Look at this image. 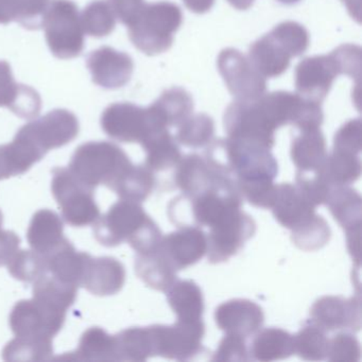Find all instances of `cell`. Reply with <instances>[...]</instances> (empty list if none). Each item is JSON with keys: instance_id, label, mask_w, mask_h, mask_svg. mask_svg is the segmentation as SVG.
Wrapping results in <instances>:
<instances>
[{"instance_id": "1", "label": "cell", "mask_w": 362, "mask_h": 362, "mask_svg": "<svg viewBox=\"0 0 362 362\" xmlns=\"http://www.w3.org/2000/svg\"><path fill=\"white\" fill-rule=\"evenodd\" d=\"M97 241L105 247L128 243L137 254L158 249L163 234L139 203L122 200L110 207L94 223Z\"/></svg>"}, {"instance_id": "2", "label": "cell", "mask_w": 362, "mask_h": 362, "mask_svg": "<svg viewBox=\"0 0 362 362\" xmlns=\"http://www.w3.org/2000/svg\"><path fill=\"white\" fill-rule=\"evenodd\" d=\"M207 164L219 175L236 182L251 177L275 179L279 165L270 150L237 139H213L204 152Z\"/></svg>"}, {"instance_id": "3", "label": "cell", "mask_w": 362, "mask_h": 362, "mask_svg": "<svg viewBox=\"0 0 362 362\" xmlns=\"http://www.w3.org/2000/svg\"><path fill=\"white\" fill-rule=\"evenodd\" d=\"M243 198L233 180L196 196L182 194L168 205V217L177 228H206L243 206Z\"/></svg>"}, {"instance_id": "4", "label": "cell", "mask_w": 362, "mask_h": 362, "mask_svg": "<svg viewBox=\"0 0 362 362\" xmlns=\"http://www.w3.org/2000/svg\"><path fill=\"white\" fill-rule=\"evenodd\" d=\"M132 166L126 152L109 141H88L76 149L69 169L90 189L105 185L113 189Z\"/></svg>"}, {"instance_id": "5", "label": "cell", "mask_w": 362, "mask_h": 362, "mask_svg": "<svg viewBox=\"0 0 362 362\" xmlns=\"http://www.w3.org/2000/svg\"><path fill=\"white\" fill-rule=\"evenodd\" d=\"M183 23L179 6L170 1L146 4L136 20L128 26L133 45L147 56L166 52L173 44V35Z\"/></svg>"}, {"instance_id": "6", "label": "cell", "mask_w": 362, "mask_h": 362, "mask_svg": "<svg viewBox=\"0 0 362 362\" xmlns=\"http://www.w3.org/2000/svg\"><path fill=\"white\" fill-rule=\"evenodd\" d=\"M79 131V120L75 114L57 109L22 127L13 141L33 162L37 163L50 150L71 143Z\"/></svg>"}, {"instance_id": "7", "label": "cell", "mask_w": 362, "mask_h": 362, "mask_svg": "<svg viewBox=\"0 0 362 362\" xmlns=\"http://www.w3.org/2000/svg\"><path fill=\"white\" fill-rule=\"evenodd\" d=\"M50 52L60 60L81 56L84 30L79 8L71 0H52L42 20Z\"/></svg>"}, {"instance_id": "8", "label": "cell", "mask_w": 362, "mask_h": 362, "mask_svg": "<svg viewBox=\"0 0 362 362\" xmlns=\"http://www.w3.org/2000/svg\"><path fill=\"white\" fill-rule=\"evenodd\" d=\"M223 124L230 139L255 144L269 150L274 147L277 128L259 98L230 103L224 114Z\"/></svg>"}, {"instance_id": "9", "label": "cell", "mask_w": 362, "mask_h": 362, "mask_svg": "<svg viewBox=\"0 0 362 362\" xmlns=\"http://www.w3.org/2000/svg\"><path fill=\"white\" fill-rule=\"evenodd\" d=\"M52 190L69 226L82 228L94 224L100 217L94 190L80 182L69 168L54 169Z\"/></svg>"}, {"instance_id": "10", "label": "cell", "mask_w": 362, "mask_h": 362, "mask_svg": "<svg viewBox=\"0 0 362 362\" xmlns=\"http://www.w3.org/2000/svg\"><path fill=\"white\" fill-rule=\"evenodd\" d=\"M101 127L114 141L128 144H141L153 133L168 130L158 124L149 107L130 103L109 105L101 116Z\"/></svg>"}, {"instance_id": "11", "label": "cell", "mask_w": 362, "mask_h": 362, "mask_svg": "<svg viewBox=\"0 0 362 362\" xmlns=\"http://www.w3.org/2000/svg\"><path fill=\"white\" fill-rule=\"evenodd\" d=\"M149 328L153 340L154 356L184 361L194 359L202 353V340L205 334L202 320H177L173 325L156 324Z\"/></svg>"}, {"instance_id": "12", "label": "cell", "mask_w": 362, "mask_h": 362, "mask_svg": "<svg viewBox=\"0 0 362 362\" xmlns=\"http://www.w3.org/2000/svg\"><path fill=\"white\" fill-rule=\"evenodd\" d=\"M67 311L33 298L16 303L10 315L16 337L52 340L62 329Z\"/></svg>"}, {"instance_id": "13", "label": "cell", "mask_w": 362, "mask_h": 362, "mask_svg": "<svg viewBox=\"0 0 362 362\" xmlns=\"http://www.w3.org/2000/svg\"><path fill=\"white\" fill-rule=\"evenodd\" d=\"M256 232V223L249 214L236 209L209 228L207 258L211 264L228 262L236 255Z\"/></svg>"}, {"instance_id": "14", "label": "cell", "mask_w": 362, "mask_h": 362, "mask_svg": "<svg viewBox=\"0 0 362 362\" xmlns=\"http://www.w3.org/2000/svg\"><path fill=\"white\" fill-rule=\"evenodd\" d=\"M218 69L228 92L236 100H255L266 94L267 80L258 73L247 56L226 48L218 57Z\"/></svg>"}, {"instance_id": "15", "label": "cell", "mask_w": 362, "mask_h": 362, "mask_svg": "<svg viewBox=\"0 0 362 362\" xmlns=\"http://www.w3.org/2000/svg\"><path fill=\"white\" fill-rule=\"evenodd\" d=\"M309 321L327 332L361 328V298L360 294L351 298L325 296L317 298L310 309Z\"/></svg>"}, {"instance_id": "16", "label": "cell", "mask_w": 362, "mask_h": 362, "mask_svg": "<svg viewBox=\"0 0 362 362\" xmlns=\"http://www.w3.org/2000/svg\"><path fill=\"white\" fill-rule=\"evenodd\" d=\"M339 75L340 69L332 54L304 59L296 65V94L321 105Z\"/></svg>"}, {"instance_id": "17", "label": "cell", "mask_w": 362, "mask_h": 362, "mask_svg": "<svg viewBox=\"0 0 362 362\" xmlns=\"http://www.w3.org/2000/svg\"><path fill=\"white\" fill-rule=\"evenodd\" d=\"M158 251L173 270H184L197 264L206 254V234L199 228H179L175 232L163 236Z\"/></svg>"}, {"instance_id": "18", "label": "cell", "mask_w": 362, "mask_h": 362, "mask_svg": "<svg viewBox=\"0 0 362 362\" xmlns=\"http://www.w3.org/2000/svg\"><path fill=\"white\" fill-rule=\"evenodd\" d=\"M86 66L95 84L105 90L124 88L132 77L134 62L126 52L103 46L88 54Z\"/></svg>"}, {"instance_id": "19", "label": "cell", "mask_w": 362, "mask_h": 362, "mask_svg": "<svg viewBox=\"0 0 362 362\" xmlns=\"http://www.w3.org/2000/svg\"><path fill=\"white\" fill-rule=\"evenodd\" d=\"M215 321L226 334L249 338L262 328L264 310L259 305L247 298L226 300L216 308Z\"/></svg>"}, {"instance_id": "20", "label": "cell", "mask_w": 362, "mask_h": 362, "mask_svg": "<svg viewBox=\"0 0 362 362\" xmlns=\"http://www.w3.org/2000/svg\"><path fill=\"white\" fill-rule=\"evenodd\" d=\"M228 177L216 173L204 156L190 153L183 156L173 171V181L175 187L184 194L196 196L228 181Z\"/></svg>"}, {"instance_id": "21", "label": "cell", "mask_w": 362, "mask_h": 362, "mask_svg": "<svg viewBox=\"0 0 362 362\" xmlns=\"http://www.w3.org/2000/svg\"><path fill=\"white\" fill-rule=\"evenodd\" d=\"M0 107H7L24 119L37 117L42 109L39 93L16 81L7 61H0Z\"/></svg>"}, {"instance_id": "22", "label": "cell", "mask_w": 362, "mask_h": 362, "mask_svg": "<svg viewBox=\"0 0 362 362\" xmlns=\"http://www.w3.org/2000/svg\"><path fill=\"white\" fill-rule=\"evenodd\" d=\"M126 269L114 257H92L88 255L84 266L81 286L98 296H114L124 287Z\"/></svg>"}, {"instance_id": "23", "label": "cell", "mask_w": 362, "mask_h": 362, "mask_svg": "<svg viewBox=\"0 0 362 362\" xmlns=\"http://www.w3.org/2000/svg\"><path fill=\"white\" fill-rule=\"evenodd\" d=\"M315 209L293 184L276 185V196L271 209L275 220L284 228L291 230L302 226L315 215Z\"/></svg>"}, {"instance_id": "24", "label": "cell", "mask_w": 362, "mask_h": 362, "mask_svg": "<svg viewBox=\"0 0 362 362\" xmlns=\"http://www.w3.org/2000/svg\"><path fill=\"white\" fill-rule=\"evenodd\" d=\"M247 58L267 79L283 75L289 67L292 56L281 42L268 33L252 44Z\"/></svg>"}, {"instance_id": "25", "label": "cell", "mask_w": 362, "mask_h": 362, "mask_svg": "<svg viewBox=\"0 0 362 362\" xmlns=\"http://www.w3.org/2000/svg\"><path fill=\"white\" fill-rule=\"evenodd\" d=\"M27 239L33 251L42 255L52 253L66 239L60 216L50 209L35 213L29 224Z\"/></svg>"}, {"instance_id": "26", "label": "cell", "mask_w": 362, "mask_h": 362, "mask_svg": "<svg viewBox=\"0 0 362 362\" xmlns=\"http://www.w3.org/2000/svg\"><path fill=\"white\" fill-rule=\"evenodd\" d=\"M141 145L146 151L145 166L154 175L175 170L183 158L177 139L168 130L153 133Z\"/></svg>"}, {"instance_id": "27", "label": "cell", "mask_w": 362, "mask_h": 362, "mask_svg": "<svg viewBox=\"0 0 362 362\" xmlns=\"http://www.w3.org/2000/svg\"><path fill=\"white\" fill-rule=\"evenodd\" d=\"M250 358L260 362L289 358L294 354L293 336L277 327L258 330L249 349Z\"/></svg>"}, {"instance_id": "28", "label": "cell", "mask_w": 362, "mask_h": 362, "mask_svg": "<svg viewBox=\"0 0 362 362\" xmlns=\"http://www.w3.org/2000/svg\"><path fill=\"white\" fill-rule=\"evenodd\" d=\"M291 160L298 171H317L327 156L326 139L320 129L300 131L292 141Z\"/></svg>"}, {"instance_id": "29", "label": "cell", "mask_w": 362, "mask_h": 362, "mask_svg": "<svg viewBox=\"0 0 362 362\" xmlns=\"http://www.w3.org/2000/svg\"><path fill=\"white\" fill-rule=\"evenodd\" d=\"M167 300L173 313L181 321L202 320L204 298L202 290L194 281H177L166 290Z\"/></svg>"}, {"instance_id": "30", "label": "cell", "mask_w": 362, "mask_h": 362, "mask_svg": "<svg viewBox=\"0 0 362 362\" xmlns=\"http://www.w3.org/2000/svg\"><path fill=\"white\" fill-rule=\"evenodd\" d=\"M325 204L334 219L344 230L361 226V197L349 186H332Z\"/></svg>"}, {"instance_id": "31", "label": "cell", "mask_w": 362, "mask_h": 362, "mask_svg": "<svg viewBox=\"0 0 362 362\" xmlns=\"http://www.w3.org/2000/svg\"><path fill=\"white\" fill-rule=\"evenodd\" d=\"M115 361H146L154 357L153 340L148 327H130L114 336Z\"/></svg>"}, {"instance_id": "32", "label": "cell", "mask_w": 362, "mask_h": 362, "mask_svg": "<svg viewBox=\"0 0 362 362\" xmlns=\"http://www.w3.org/2000/svg\"><path fill=\"white\" fill-rule=\"evenodd\" d=\"M137 276L151 289L165 292L177 281V271L168 264L158 249L146 254H137L135 258Z\"/></svg>"}, {"instance_id": "33", "label": "cell", "mask_w": 362, "mask_h": 362, "mask_svg": "<svg viewBox=\"0 0 362 362\" xmlns=\"http://www.w3.org/2000/svg\"><path fill=\"white\" fill-rule=\"evenodd\" d=\"M150 109L166 128L179 127L192 115L194 100L184 88H173L165 90Z\"/></svg>"}, {"instance_id": "34", "label": "cell", "mask_w": 362, "mask_h": 362, "mask_svg": "<svg viewBox=\"0 0 362 362\" xmlns=\"http://www.w3.org/2000/svg\"><path fill=\"white\" fill-rule=\"evenodd\" d=\"M57 360H78V361H115L114 336L101 327H90L80 339L77 351L65 354Z\"/></svg>"}, {"instance_id": "35", "label": "cell", "mask_w": 362, "mask_h": 362, "mask_svg": "<svg viewBox=\"0 0 362 362\" xmlns=\"http://www.w3.org/2000/svg\"><path fill=\"white\" fill-rule=\"evenodd\" d=\"M52 0H0V24L18 23L29 30H39Z\"/></svg>"}, {"instance_id": "36", "label": "cell", "mask_w": 362, "mask_h": 362, "mask_svg": "<svg viewBox=\"0 0 362 362\" xmlns=\"http://www.w3.org/2000/svg\"><path fill=\"white\" fill-rule=\"evenodd\" d=\"M320 173L330 187L349 186L361 175V160L356 154L332 149L327 153Z\"/></svg>"}, {"instance_id": "37", "label": "cell", "mask_w": 362, "mask_h": 362, "mask_svg": "<svg viewBox=\"0 0 362 362\" xmlns=\"http://www.w3.org/2000/svg\"><path fill=\"white\" fill-rule=\"evenodd\" d=\"M156 184V175L145 165L132 164L112 190L122 200L141 203L153 192Z\"/></svg>"}, {"instance_id": "38", "label": "cell", "mask_w": 362, "mask_h": 362, "mask_svg": "<svg viewBox=\"0 0 362 362\" xmlns=\"http://www.w3.org/2000/svg\"><path fill=\"white\" fill-rule=\"evenodd\" d=\"M328 341L325 330L307 321L293 336L294 354L306 361H322L327 357Z\"/></svg>"}, {"instance_id": "39", "label": "cell", "mask_w": 362, "mask_h": 362, "mask_svg": "<svg viewBox=\"0 0 362 362\" xmlns=\"http://www.w3.org/2000/svg\"><path fill=\"white\" fill-rule=\"evenodd\" d=\"M215 136V122L206 114L190 115L185 122H182L177 130V143L188 148L206 147Z\"/></svg>"}, {"instance_id": "40", "label": "cell", "mask_w": 362, "mask_h": 362, "mask_svg": "<svg viewBox=\"0 0 362 362\" xmlns=\"http://www.w3.org/2000/svg\"><path fill=\"white\" fill-rule=\"evenodd\" d=\"M80 16L84 33L90 37H107L116 27V16L107 0H94L84 8Z\"/></svg>"}, {"instance_id": "41", "label": "cell", "mask_w": 362, "mask_h": 362, "mask_svg": "<svg viewBox=\"0 0 362 362\" xmlns=\"http://www.w3.org/2000/svg\"><path fill=\"white\" fill-rule=\"evenodd\" d=\"M54 354L52 340L16 337L3 351L7 361H43L50 360Z\"/></svg>"}, {"instance_id": "42", "label": "cell", "mask_w": 362, "mask_h": 362, "mask_svg": "<svg viewBox=\"0 0 362 362\" xmlns=\"http://www.w3.org/2000/svg\"><path fill=\"white\" fill-rule=\"evenodd\" d=\"M332 232L327 221L321 216L315 215L302 226L291 230V240L303 251H317L327 245Z\"/></svg>"}, {"instance_id": "43", "label": "cell", "mask_w": 362, "mask_h": 362, "mask_svg": "<svg viewBox=\"0 0 362 362\" xmlns=\"http://www.w3.org/2000/svg\"><path fill=\"white\" fill-rule=\"evenodd\" d=\"M272 177H258L239 180L235 182L243 200L259 209H269L273 206L276 196V185Z\"/></svg>"}, {"instance_id": "44", "label": "cell", "mask_w": 362, "mask_h": 362, "mask_svg": "<svg viewBox=\"0 0 362 362\" xmlns=\"http://www.w3.org/2000/svg\"><path fill=\"white\" fill-rule=\"evenodd\" d=\"M7 267L14 279L26 283H35L47 271L45 255L33 250H18Z\"/></svg>"}, {"instance_id": "45", "label": "cell", "mask_w": 362, "mask_h": 362, "mask_svg": "<svg viewBox=\"0 0 362 362\" xmlns=\"http://www.w3.org/2000/svg\"><path fill=\"white\" fill-rule=\"evenodd\" d=\"M271 35L281 42L292 58L300 57L309 46V35L304 26L296 22H284L271 31Z\"/></svg>"}, {"instance_id": "46", "label": "cell", "mask_w": 362, "mask_h": 362, "mask_svg": "<svg viewBox=\"0 0 362 362\" xmlns=\"http://www.w3.org/2000/svg\"><path fill=\"white\" fill-rule=\"evenodd\" d=\"M294 185L315 207L325 204L332 188L322 177L320 169L317 171H298Z\"/></svg>"}, {"instance_id": "47", "label": "cell", "mask_w": 362, "mask_h": 362, "mask_svg": "<svg viewBox=\"0 0 362 362\" xmlns=\"http://www.w3.org/2000/svg\"><path fill=\"white\" fill-rule=\"evenodd\" d=\"M361 357L359 341L349 332H339L328 341L327 357L332 362H358Z\"/></svg>"}, {"instance_id": "48", "label": "cell", "mask_w": 362, "mask_h": 362, "mask_svg": "<svg viewBox=\"0 0 362 362\" xmlns=\"http://www.w3.org/2000/svg\"><path fill=\"white\" fill-rule=\"evenodd\" d=\"M211 360L223 362L250 361L251 358L245 338L237 334H226L220 341Z\"/></svg>"}, {"instance_id": "49", "label": "cell", "mask_w": 362, "mask_h": 362, "mask_svg": "<svg viewBox=\"0 0 362 362\" xmlns=\"http://www.w3.org/2000/svg\"><path fill=\"white\" fill-rule=\"evenodd\" d=\"M362 146L361 120L351 119L343 124L334 139V150L359 156Z\"/></svg>"}, {"instance_id": "50", "label": "cell", "mask_w": 362, "mask_h": 362, "mask_svg": "<svg viewBox=\"0 0 362 362\" xmlns=\"http://www.w3.org/2000/svg\"><path fill=\"white\" fill-rule=\"evenodd\" d=\"M340 69V75H346L353 79H359L361 71V49L353 44L339 46L332 52Z\"/></svg>"}, {"instance_id": "51", "label": "cell", "mask_w": 362, "mask_h": 362, "mask_svg": "<svg viewBox=\"0 0 362 362\" xmlns=\"http://www.w3.org/2000/svg\"><path fill=\"white\" fill-rule=\"evenodd\" d=\"M116 20L122 24L130 26L145 8V0H107Z\"/></svg>"}, {"instance_id": "52", "label": "cell", "mask_w": 362, "mask_h": 362, "mask_svg": "<svg viewBox=\"0 0 362 362\" xmlns=\"http://www.w3.org/2000/svg\"><path fill=\"white\" fill-rule=\"evenodd\" d=\"M21 239L12 230L0 228V267L7 266L14 254L18 251Z\"/></svg>"}, {"instance_id": "53", "label": "cell", "mask_w": 362, "mask_h": 362, "mask_svg": "<svg viewBox=\"0 0 362 362\" xmlns=\"http://www.w3.org/2000/svg\"><path fill=\"white\" fill-rule=\"evenodd\" d=\"M346 232L347 250L351 254L353 259L355 260L357 267L360 266V251H361V226L353 228V230H345Z\"/></svg>"}, {"instance_id": "54", "label": "cell", "mask_w": 362, "mask_h": 362, "mask_svg": "<svg viewBox=\"0 0 362 362\" xmlns=\"http://www.w3.org/2000/svg\"><path fill=\"white\" fill-rule=\"evenodd\" d=\"M215 1L216 0H183L186 8L197 14L209 12L213 8Z\"/></svg>"}, {"instance_id": "55", "label": "cell", "mask_w": 362, "mask_h": 362, "mask_svg": "<svg viewBox=\"0 0 362 362\" xmlns=\"http://www.w3.org/2000/svg\"><path fill=\"white\" fill-rule=\"evenodd\" d=\"M346 6L347 11L351 18L360 23L361 18V0H341Z\"/></svg>"}, {"instance_id": "56", "label": "cell", "mask_w": 362, "mask_h": 362, "mask_svg": "<svg viewBox=\"0 0 362 362\" xmlns=\"http://www.w3.org/2000/svg\"><path fill=\"white\" fill-rule=\"evenodd\" d=\"M228 1L235 9L245 11V10L250 9L253 6L255 0H228Z\"/></svg>"}, {"instance_id": "57", "label": "cell", "mask_w": 362, "mask_h": 362, "mask_svg": "<svg viewBox=\"0 0 362 362\" xmlns=\"http://www.w3.org/2000/svg\"><path fill=\"white\" fill-rule=\"evenodd\" d=\"M279 3L283 4V5L291 6L296 5L300 0H279Z\"/></svg>"}, {"instance_id": "58", "label": "cell", "mask_w": 362, "mask_h": 362, "mask_svg": "<svg viewBox=\"0 0 362 362\" xmlns=\"http://www.w3.org/2000/svg\"><path fill=\"white\" fill-rule=\"evenodd\" d=\"M3 213L0 211V228H1V226H3Z\"/></svg>"}]
</instances>
